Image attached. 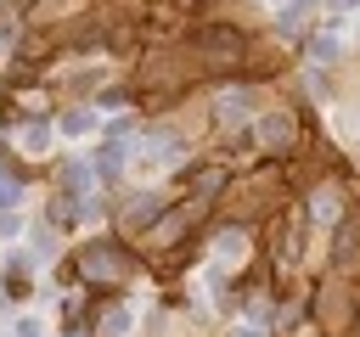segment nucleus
Returning <instances> with one entry per match:
<instances>
[{
    "label": "nucleus",
    "mask_w": 360,
    "mask_h": 337,
    "mask_svg": "<svg viewBox=\"0 0 360 337\" xmlns=\"http://www.w3.org/2000/svg\"><path fill=\"white\" fill-rule=\"evenodd\" d=\"M343 6H354V0H343Z\"/></svg>",
    "instance_id": "obj_1"
}]
</instances>
